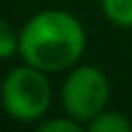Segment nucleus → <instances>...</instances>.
I'll use <instances>...</instances> for the list:
<instances>
[{
	"label": "nucleus",
	"mask_w": 132,
	"mask_h": 132,
	"mask_svg": "<svg viewBox=\"0 0 132 132\" xmlns=\"http://www.w3.org/2000/svg\"><path fill=\"white\" fill-rule=\"evenodd\" d=\"M86 51L81 21L65 9H44L19 30V56L23 63L51 74L72 70Z\"/></svg>",
	"instance_id": "f257e3e1"
},
{
	"label": "nucleus",
	"mask_w": 132,
	"mask_h": 132,
	"mask_svg": "<svg viewBox=\"0 0 132 132\" xmlns=\"http://www.w3.org/2000/svg\"><path fill=\"white\" fill-rule=\"evenodd\" d=\"M53 93L46 72L23 63L7 72L0 86V102L9 118L19 123H37L46 116Z\"/></svg>",
	"instance_id": "f03ea898"
},
{
	"label": "nucleus",
	"mask_w": 132,
	"mask_h": 132,
	"mask_svg": "<svg viewBox=\"0 0 132 132\" xmlns=\"http://www.w3.org/2000/svg\"><path fill=\"white\" fill-rule=\"evenodd\" d=\"M63 109L67 116L88 125L97 114L107 109L109 102V79L95 65L72 67L60 88Z\"/></svg>",
	"instance_id": "7ed1b4c3"
},
{
	"label": "nucleus",
	"mask_w": 132,
	"mask_h": 132,
	"mask_svg": "<svg viewBox=\"0 0 132 132\" xmlns=\"http://www.w3.org/2000/svg\"><path fill=\"white\" fill-rule=\"evenodd\" d=\"M86 130L90 132H130L132 130V123L123 116V114H118V111H102V114H97L88 125H86Z\"/></svg>",
	"instance_id": "20e7f679"
},
{
	"label": "nucleus",
	"mask_w": 132,
	"mask_h": 132,
	"mask_svg": "<svg viewBox=\"0 0 132 132\" xmlns=\"http://www.w3.org/2000/svg\"><path fill=\"white\" fill-rule=\"evenodd\" d=\"M102 14L118 28H132V0H100Z\"/></svg>",
	"instance_id": "39448f33"
},
{
	"label": "nucleus",
	"mask_w": 132,
	"mask_h": 132,
	"mask_svg": "<svg viewBox=\"0 0 132 132\" xmlns=\"http://www.w3.org/2000/svg\"><path fill=\"white\" fill-rule=\"evenodd\" d=\"M14 53H19V32L0 19V60L12 58Z\"/></svg>",
	"instance_id": "423d86ee"
},
{
	"label": "nucleus",
	"mask_w": 132,
	"mask_h": 132,
	"mask_svg": "<svg viewBox=\"0 0 132 132\" xmlns=\"http://www.w3.org/2000/svg\"><path fill=\"white\" fill-rule=\"evenodd\" d=\"M84 128H86L84 123H79L77 118H72L67 114L63 118H49V121H44V123L37 125L39 132H81Z\"/></svg>",
	"instance_id": "0eeeda50"
}]
</instances>
